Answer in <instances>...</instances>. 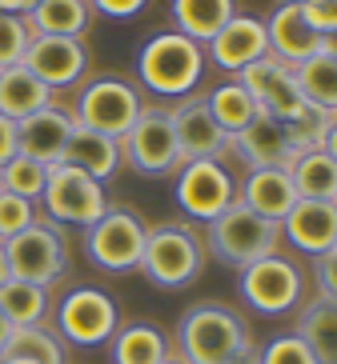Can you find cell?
<instances>
[{
	"label": "cell",
	"mask_w": 337,
	"mask_h": 364,
	"mask_svg": "<svg viewBox=\"0 0 337 364\" xmlns=\"http://www.w3.org/2000/svg\"><path fill=\"white\" fill-rule=\"evenodd\" d=\"M181 364H245L253 353L249 328L225 304H197L181 316L177 328Z\"/></svg>",
	"instance_id": "cell-1"
},
{
	"label": "cell",
	"mask_w": 337,
	"mask_h": 364,
	"mask_svg": "<svg viewBox=\"0 0 337 364\" xmlns=\"http://www.w3.org/2000/svg\"><path fill=\"white\" fill-rule=\"evenodd\" d=\"M205 68V53L201 44L189 41L181 33H161L152 36L137 56V73H141L145 88L161 92V97H185L193 92Z\"/></svg>",
	"instance_id": "cell-2"
},
{
	"label": "cell",
	"mask_w": 337,
	"mask_h": 364,
	"mask_svg": "<svg viewBox=\"0 0 337 364\" xmlns=\"http://www.w3.org/2000/svg\"><path fill=\"white\" fill-rule=\"evenodd\" d=\"M277 240H281V225L249 213L237 200L229 204L217 220H209V245H213L217 260L237 264V268L253 264V260H261V257H273Z\"/></svg>",
	"instance_id": "cell-3"
},
{
	"label": "cell",
	"mask_w": 337,
	"mask_h": 364,
	"mask_svg": "<svg viewBox=\"0 0 337 364\" xmlns=\"http://www.w3.org/2000/svg\"><path fill=\"white\" fill-rule=\"evenodd\" d=\"M201 260L205 257H201V245L193 232L177 225H161L145 232V252L137 268L161 289H185L189 280L201 277Z\"/></svg>",
	"instance_id": "cell-4"
},
{
	"label": "cell",
	"mask_w": 337,
	"mask_h": 364,
	"mask_svg": "<svg viewBox=\"0 0 337 364\" xmlns=\"http://www.w3.org/2000/svg\"><path fill=\"white\" fill-rule=\"evenodd\" d=\"M137 117H141V97H137V88L117 80V76L93 80V85L81 92L76 112H73V120L81 129H93V132L113 136V140L125 136Z\"/></svg>",
	"instance_id": "cell-5"
},
{
	"label": "cell",
	"mask_w": 337,
	"mask_h": 364,
	"mask_svg": "<svg viewBox=\"0 0 337 364\" xmlns=\"http://www.w3.org/2000/svg\"><path fill=\"white\" fill-rule=\"evenodd\" d=\"M41 200L48 208V216L61 220V225H85L88 228L93 220H100V216L109 213L100 181H93L81 168H68V164H53L48 168Z\"/></svg>",
	"instance_id": "cell-6"
},
{
	"label": "cell",
	"mask_w": 337,
	"mask_h": 364,
	"mask_svg": "<svg viewBox=\"0 0 337 364\" xmlns=\"http://www.w3.org/2000/svg\"><path fill=\"white\" fill-rule=\"evenodd\" d=\"M145 232L149 228L141 225V216L125 213V208H109L100 220L88 225V236H85L88 260L100 264L105 272H129V268L141 264Z\"/></svg>",
	"instance_id": "cell-7"
},
{
	"label": "cell",
	"mask_w": 337,
	"mask_h": 364,
	"mask_svg": "<svg viewBox=\"0 0 337 364\" xmlns=\"http://www.w3.org/2000/svg\"><path fill=\"white\" fill-rule=\"evenodd\" d=\"M117 144L120 156H129V164L145 176H165V172L181 168L173 124H169V112H161V108H141V117L133 120V129Z\"/></svg>",
	"instance_id": "cell-8"
},
{
	"label": "cell",
	"mask_w": 337,
	"mask_h": 364,
	"mask_svg": "<svg viewBox=\"0 0 337 364\" xmlns=\"http://www.w3.org/2000/svg\"><path fill=\"white\" fill-rule=\"evenodd\" d=\"M4 257H9V272L16 280H33V284H53L56 277H65L68 257L61 236L53 232L48 225L33 220V225L16 232L12 240H4Z\"/></svg>",
	"instance_id": "cell-9"
},
{
	"label": "cell",
	"mask_w": 337,
	"mask_h": 364,
	"mask_svg": "<svg viewBox=\"0 0 337 364\" xmlns=\"http://www.w3.org/2000/svg\"><path fill=\"white\" fill-rule=\"evenodd\" d=\"M233 200H237L233 176H229L217 161H185L181 164V172H177V204H181L185 216L209 225V220H217Z\"/></svg>",
	"instance_id": "cell-10"
},
{
	"label": "cell",
	"mask_w": 337,
	"mask_h": 364,
	"mask_svg": "<svg viewBox=\"0 0 337 364\" xmlns=\"http://www.w3.org/2000/svg\"><path fill=\"white\" fill-rule=\"evenodd\" d=\"M237 85L257 100V108H261L265 117L281 120V124H285V120H294L297 112L305 108L301 88H297V80H294V68L281 65V60L269 56V53H265L261 60H253V65L241 68Z\"/></svg>",
	"instance_id": "cell-11"
},
{
	"label": "cell",
	"mask_w": 337,
	"mask_h": 364,
	"mask_svg": "<svg viewBox=\"0 0 337 364\" xmlns=\"http://www.w3.org/2000/svg\"><path fill=\"white\" fill-rule=\"evenodd\" d=\"M56 328L65 332V341L81 348L105 344L117 332V304L100 289H73L56 309Z\"/></svg>",
	"instance_id": "cell-12"
},
{
	"label": "cell",
	"mask_w": 337,
	"mask_h": 364,
	"mask_svg": "<svg viewBox=\"0 0 337 364\" xmlns=\"http://www.w3.org/2000/svg\"><path fill=\"white\" fill-rule=\"evenodd\" d=\"M241 296L265 316H281L301 296V272L281 257H261L241 268Z\"/></svg>",
	"instance_id": "cell-13"
},
{
	"label": "cell",
	"mask_w": 337,
	"mask_h": 364,
	"mask_svg": "<svg viewBox=\"0 0 337 364\" xmlns=\"http://www.w3.org/2000/svg\"><path fill=\"white\" fill-rule=\"evenodd\" d=\"M21 65L28 68L41 85H48L56 92V88H68L85 76L88 56H85V44L73 41V36H33Z\"/></svg>",
	"instance_id": "cell-14"
},
{
	"label": "cell",
	"mask_w": 337,
	"mask_h": 364,
	"mask_svg": "<svg viewBox=\"0 0 337 364\" xmlns=\"http://www.w3.org/2000/svg\"><path fill=\"white\" fill-rule=\"evenodd\" d=\"M169 124H173L181 164H185V161H217L221 149L229 144L225 132H221L217 120H213V112H209L205 97L181 100V105L169 112Z\"/></svg>",
	"instance_id": "cell-15"
},
{
	"label": "cell",
	"mask_w": 337,
	"mask_h": 364,
	"mask_svg": "<svg viewBox=\"0 0 337 364\" xmlns=\"http://www.w3.org/2000/svg\"><path fill=\"white\" fill-rule=\"evenodd\" d=\"M265 36H269V56H277L289 68H297L301 60L321 53V33L305 21L297 0H285L281 9L273 12L269 24H265Z\"/></svg>",
	"instance_id": "cell-16"
},
{
	"label": "cell",
	"mask_w": 337,
	"mask_h": 364,
	"mask_svg": "<svg viewBox=\"0 0 337 364\" xmlns=\"http://www.w3.org/2000/svg\"><path fill=\"white\" fill-rule=\"evenodd\" d=\"M73 129H76L73 112H65V108H56V105L41 108V112H33L28 120H21V124H16V136H21V156L44 164V168H53V164L61 161V152H65Z\"/></svg>",
	"instance_id": "cell-17"
},
{
	"label": "cell",
	"mask_w": 337,
	"mask_h": 364,
	"mask_svg": "<svg viewBox=\"0 0 337 364\" xmlns=\"http://www.w3.org/2000/svg\"><path fill=\"white\" fill-rule=\"evenodd\" d=\"M281 232H289V245L321 257L337 245V204L333 200H297L281 220Z\"/></svg>",
	"instance_id": "cell-18"
},
{
	"label": "cell",
	"mask_w": 337,
	"mask_h": 364,
	"mask_svg": "<svg viewBox=\"0 0 337 364\" xmlns=\"http://www.w3.org/2000/svg\"><path fill=\"white\" fill-rule=\"evenodd\" d=\"M265 53H269V36H265V24L253 21V16H233V21L209 41V56H213L225 73H241L245 65L261 60Z\"/></svg>",
	"instance_id": "cell-19"
},
{
	"label": "cell",
	"mask_w": 337,
	"mask_h": 364,
	"mask_svg": "<svg viewBox=\"0 0 337 364\" xmlns=\"http://www.w3.org/2000/svg\"><path fill=\"white\" fill-rule=\"evenodd\" d=\"M233 144H237V152L245 156L249 168H285L289 172V164L297 161L294 152H289V140H285L281 120L265 117L261 108H257V117L233 136Z\"/></svg>",
	"instance_id": "cell-20"
},
{
	"label": "cell",
	"mask_w": 337,
	"mask_h": 364,
	"mask_svg": "<svg viewBox=\"0 0 337 364\" xmlns=\"http://www.w3.org/2000/svg\"><path fill=\"white\" fill-rule=\"evenodd\" d=\"M301 196H297V188L285 168H253L249 181L241 184V193H237V204H245L249 213L265 216V220H277V225L289 216V208Z\"/></svg>",
	"instance_id": "cell-21"
},
{
	"label": "cell",
	"mask_w": 337,
	"mask_h": 364,
	"mask_svg": "<svg viewBox=\"0 0 337 364\" xmlns=\"http://www.w3.org/2000/svg\"><path fill=\"white\" fill-rule=\"evenodd\" d=\"M56 164L81 168V172H88L93 181H109L113 172H117V164H120V144L113 136H100V132L81 129V124H76Z\"/></svg>",
	"instance_id": "cell-22"
},
{
	"label": "cell",
	"mask_w": 337,
	"mask_h": 364,
	"mask_svg": "<svg viewBox=\"0 0 337 364\" xmlns=\"http://www.w3.org/2000/svg\"><path fill=\"white\" fill-rule=\"evenodd\" d=\"M53 105V88L41 85L24 65H12V68H0V117L9 120H28L33 112Z\"/></svg>",
	"instance_id": "cell-23"
},
{
	"label": "cell",
	"mask_w": 337,
	"mask_h": 364,
	"mask_svg": "<svg viewBox=\"0 0 337 364\" xmlns=\"http://www.w3.org/2000/svg\"><path fill=\"white\" fill-rule=\"evenodd\" d=\"M88 0H36L33 12H24V24L33 36H73L81 41V33L88 28Z\"/></svg>",
	"instance_id": "cell-24"
},
{
	"label": "cell",
	"mask_w": 337,
	"mask_h": 364,
	"mask_svg": "<svg viewBox=\"0 0 337 364\" xmlns=\"http://www.w3.org/2000/svg\"><path fill=\"white\" fill-rule=\"evenodd\" d=\"M237 16L233 0H173V24L177 33L189 36V41H213V36L225 28L229 21Z\"/></svg>",
	"instance_id": "cell-25"
},
{
	"label": "cell",
	"mask_w": 337,
	"mask_h": 364,
	"mask_svg": "<svg viewBox=\"0 0 337 364\" xmlns=\"http://www.w3.org/2000/svg\"><path fill=\"white\" fill-rule=\"evenodd\" d=\"M294 80L301 88V100L317 112H329L337 117V56L329 53H317L309 60L294 68Z\"/></svg>",
	"instance_id": "cell-26"
},
{
	"label": "cell",
	"mask_w": 337,
	"mask_h": 364,
	"mask_svg": "<svg viewBox=\"0 0 337 364\" xmlns=\"http://www.w3.org/2000/svg\"><path fill=\"white\" fill-rule=\"evenodd\" d=\"M297 336L317 356V364H337V304L333 300L317 296L313 304H305L301 321H297Z\"/></svg>",
	"instance_id": "cell-27"
},
{
	"label": "cell",
	"mask_w": 337,
	"mask_h": 364,
	"mask_svg": "<svg viewBox=\"0 0 337 364\" xmlns=\"http://www.w3.org/2000/svg\"><path fill=\"white\" fill-rule=\"evenodd\" d=\"M289 181H294L297 196H305V200H333V193H337V161L326 149L301 152V156L289 164Z\"/></svg>",
	"instance_id": "cell-28"
},
{
	"label": "cell",
	"mask_w": 337,
	"mask_h": 364,
	"mask_svg": "<svg viewBox=\"0 0 337 364\" xmlns=\"http://www.w3.org/2000/svg\"><path fill=\"white\" fill-rule=\"evenodd\" d=\"M169 344L149 324H129L113 332V364H165Z\"/></svg>",
	"instance_id": "cell-29"
},
{
	"label": "cell",
	"mask_w": 337,
	"mask_h": 364,
	"mask_svg": "<svg viewBox=\"0 0 337 364\" xmlns=\"http://www.w3.org/2000/svg\"><path fill=\"white\" fill-rule=\"evenodd\" d=\"M205 105H209V112H213V120H217V129L225 132V140H233L253 117H257V100H253L237 80L217 85L205 97Z\"/></svg>",
	"instance_id": "cell-30"
},
{
	"label": "cell",
	"mask_w": 337,
	"mask_h": 364,
	"mask_svg": "<svg viewBox=\"0 0 337 364\" xmlns=\"http://www.w3.org/2000/svg\"><path fill=\"white\" fill-rule=\"evenodd\" d=\"M44 309H48V292H44L41 284H33V280H16L12 277L9 284L0 289V312H4L16 328H24V324H41Z\"/></svg>",
	"instance_id": "cell-31"
},
{
	"label": "cell",
	"mask_w": 337,
	"mask_h": 364,
	"mask_svg": "<svg viewBox=\"0 0 337 364\" xmlns=\"http://www.w3.org/2000/svg\"><path fill=\"white\" fill-rule=\"evenodd\" d=\"M4 356H24V360L36 364H65V348L53 332H44L41 324H24V328H12L9 344H4ZM0 356V360H4Z\"/></svg>",
	"instance_id": "cell-32"
},
{
	"label": "cell",
	"mask_w": 337,
	"mask_h": 364,
	"mask_svg": "<svg viewBox=\"0 0 337 364\" xmlns=\"http://www.w3.org/2000/svg\"><path fill=\"white\" fill-rule=\"evenodd\" d=\"M333 120H337V117H329V112H317V108L305 105L294 120H285V124H281V129H285V140H289V152H294V156H301V152L321 149V144H326V136H329V129H333Z\"/></svg>",
	"instance_id": "cell-33"
},
{
	"label": "cell",
	"mask_w": 337,
	"mask_h": 364,
	"mask_svg": "<svg viewBox=\"0 0 337 364\" xmlns=\"http://www.w3.org/2000/svg\"><path fill=\"white\" fill-rule=\"evenodd\" d=\"M44 181H48V168L44 164H36V161H28V156H12L4 168H0V184H4V193H12V196H24V200H41V193H44Z\"/></svg>",
	"instance_id": "cell-34"
},
{
	"label": "cell",
	"mask_w": 337,
	"mask_h": 364,
	"mask_svg": "<svg viewBox=\"0 0 337 364\" xmlns=\"http://www.w3.org/2000/svg\"><path fill=\"white\" fill-rule=\"evenodd\" d=\"M28 41H33V33H28V24H24V16L0 12V68L21 65V60H24V53H28Z\"/></svg>",
	"instance_id": "cell-35"
},
{
	"label": "cell",
	"mask_w": 337,
	"mask_h": 364,
	"mask_svg": "<svg viewBox=\"0 0 337 364\" xmlns=\"http://www.w3.org/2000/svg\"><path fill=\"white\" fill-rule=\"evenodd\" d=\"M257 364H317V356L305 348V341L297 332H289V336H273L257 353Z\"/></svg>",
	"instance_id": "cell-36"
},
{
	"label": "cell",
	"mask_w": 337,
	"mask_h": 364,
	"mask_svg": "<svg viewBox=\"0 0 337 364\" xmlns=\"http://www.w3.org/2000/svg\"><path fill=\"white\" fill-rule=\"evenodd\" d=\"M33 200H24V196H12V193H0V245L12 240L16 232L33 225Z\"/></svg>",
	"instance_id": "cell-37"
},
{
	"label": "cell",
	"mask_w": 337,
	"mask_h": 364,
	"mask_svg": "<svg viewBox=\"0 0 337 364\" xmlns=\"http://www.w3.org/2000/svg\"><path fill=\"white\" fill-rule=\"evenodd\" d=\"M305 12V21L313 24L321 36L337 33V0H297Z\"/></svg>",
	"instance_id": "cell-38"
},
{
	"label": "cell",
	"mask_w": 337,
	"mask_h": 364,
	"mask_svg": "<svg viewBox=\"0 0 337 364\" xmlns=\"http://www.w3.org/2000/svg\"><path fill=\"white\" fill-rule=\"evenodd\" d=\"M317 284H321V296L337 304V248L317 257Z\"/></svg>",
	"instance_id": "cell-39"
},
{
	"label": "cell",
	"mask_w": 337,
	"mask_h": 364,
	"mask_svg": "<svg viewBox=\"0 0 337 364\" xmlns=\"http://www.w3.org/2000/svg\"><path fill=\"white\" fill-rule=\"evenodd\" d=\"M88 9L105 12L113 21H129V16H137L145 9V0H88Z\"/></svg>",
	"instance_id": "cell-40"
},
{
	"label": "cell",
	"mask_w": 337,
	"mask_h": 364,
	"mask_svg": "<svg viewBox=\"0 0 337 364\" xmlns=\"http://www.w3.org/2000/svg\"><path fill=\"white\" fill-rule=\"evenodd\" d=\"M21 152V136H16V120L0 117V168Z\"/></svg>",
	"instance_id": "cell-41"
},
{
	"label": "cell",
	"mask_w": 337,
	"mask_h": 364,
	"mask_svg": "<svg viewBox=\"0 0 337 364\" xmlns=\"http://www.w3.org/2000/svg\"><path fill=\"white\" fill-rule=\"evenodd\" d=\"M33 9H36V0H0V12H12V16H24Z\"/></svg>",
	"instance_id": "cell-42"
},
{
	"label": "cell",
	"mask_w": 337,
	"mask_h": 364,
	"mask_svg": "<svg viewBox=\"0 0 337 364\" xmlns=\"http://www.w3.org/2000/svg\"><path fill=\"white\" fill-rule=\"evenodd\" d=\"M12 328H16V324L9 321V316H4V312H0V356H4V344H9V336H12Z\"/></svg>",
	"instance_id": "cell-43"
},
{
	"label": "cell",
	"mask_w": 337,
	"mask_h": 364,
	"mask_svg": "<svg viewBox=\"0 0 337 364\" xmlns=\"http://www.w3.org/2000/svg\"><path fill=\"white\" fill-rule=\"evenodd\" d=\"M321 149H326L329 156L337 161V120H333V129H329V136H326V144H321Z\"/></svg>",
	"instance_id": "cell-44"
},
{
	"label": "cell",
	"mask_w": 337,
	"mask_h": 364,
	"mask_svg": "<svg viewBox=\"0 0 337 364\" xmlns=\"http://www.w3.org/2000/svg\"><path fill=\"white\" fill-rule=\"evenodd\" d=\"M12 280V272H9V257H4V245H0V289Z\"/></svg>",
	"instance_id": "cell-45"
},
{
	"label": "cell",
	"mask_w": 337,
	"mask_h": 364,
	"mask_svg": "<svg viewBox=\"0 0 337 364\" xmlns=\"http://www.w3.org/2000/svg\"><path fill=\"white\" fill-rule=\"evenodd\" d=\"M321 53H329V56H337V33H329V36H321Z\"/></svg>",
	"instance_id": "cell-46"
},
{
	"label": "cell",
	"mask_w": 337,
	"mask_h": 364,
	"mask_svg": "<svg viewBox=\"0 0 337 364\" xmlns=\"http://www.w3.org/2000/svg\"><path fill=\"white\" fill-rule=\"evenodd\" d=\"M0 364H36V360H24V356H4Z\"/></svg>",
	"instance_id": "cell-47"
},
{
	"label": "cell",
	"mask_w": 337,
	"mask_h": 364,
	"mask_svg": "<svg viewBox=\"0 0 337 364\" xmlns=\"http://www.w3.org/2000/svg\"><path fill=\"white\" fill-rule=\"evenodd\" d=\"M245 364H257V356H249V360H245Z\"/></svg>",
	"instance_id": "cell-48"
},
{
	"label": "cell",
	"mask_w": 337,
	"mask_h": 364,
	"mask_svg": "<svg viewBox=\"0 0 337 364\" xmlns=\"http://www.w3.org/2000/svg\"><path fill=\"white\" fill-rule=\"evenodd\" d=\"M165 364H181V360H165Z\"/></svg>",
	"instance_id": "cell-49"
},
{
	"label": "cell",
	"mask_w": 337,
	"mask_h": 364,
	"mask_svg": "<svg viewBox=\"0 0 337 364\" xmlns=\"http://www.w3.org/2000/svg\"><path fill=\"white\" fill-rule=\"evenodd\" d=\"M333 204H337V193H333Z\"/></svg>",
	"instance_id": "cell-50"
},
{
	"label": "cell",
	"mask_w": 337,
	"mask_h": 364,
	"mask_svg": "<svg viewBox=\"0 0 337 364\" xmlns=\"http://www.w3.org/2000/svg\"><path fill=\"white\" fill-rule=\"evenodd\" d=\"M0 193H4V184H0Z\"/></svg>",
	"instance_id": "cell-51"
},
{
	"label": "cell",
	"mask_w": 337,
	"mask_h": 364,
	"mask_svg": "<svg viewBox=\"0 0 337 364\" xmlns=\"http://www.w3.org/2000/svg\"><path fill=\"white\" fill-rule=\"evenodd\" d=\"M333 248H337V245H333Z\"/></svg>",
	"instance_id": "cell-52"
}]
</instances>
